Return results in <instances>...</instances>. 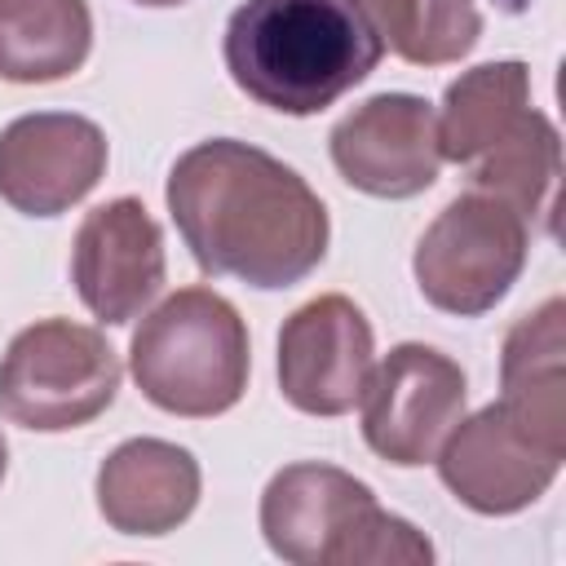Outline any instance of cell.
<instances>
[{
    "instance_id": "1",
    "label": "cell",
    "mask_w": 566,
    "mask_h": 566,
    "mask_svg": "<svg viewBox=\"0 0 566 566\" xmlns=\"http://www.w3.org/2000/svg\"><path fill=\"white\" fill-rule=\"evenodd\" d=\"M164 199L208 279L283 292L305 283L327 256V203L292 164L252 142L208 137L190 146L168 168Z\"/></svg>"
},
{
    "instance_id": "2",
    "label": "cell",
    "mask_w": 566,
    "mask_h": 566,
    "mask_svg": "<svg viewBox=\"0 0 566 566\" xmlns=\"http://www.w3.org/2000/svg\"><path fill=\"white\" fill-rule=\"evenodd\" d=\"M243 97L279 115H318L358 88L385 40L358 0H243L221 40Z\"/></svg>"
},
{
    "instance_id": "3",
    "label": "cell",
    "mask_w": 566,
    "mask_h": 566,
    "mask_svg": "<svg viewBox=\"0 0 566 566\" xmlns=\"http://www.w3.org/2000/svg\"><path fill=\"white\" fill-rule=\"evenodd\" d=\"M261 535L292 566H429L433 544L376 491L323 460L283 464L261 491Z\"/></svg>"
},
{
    "instance_id": "4",
    "label": "cell",
    "mask_w": 566,
    "mask_h": 566,
    "mask_svg": "<svg viewBox=\"0 0 566 566\" xmlns=\"http://www.w3.org/2000/svg\"><path fill=\"white\" fill-rule=\"evenodd\" d=\"M128 371L146 402L181 420H212L248 394L252 345L243 314L212 287H177L128 340Z\"/></svg>"
},
{
    "instance_id": "5",
    "label": "cell",
    "mask_w": 566,
    "mask_h": 566,
    "mask_svg": "<svg viewBox=\"0 0 566 566\" xmlns=\"http://www.w3.org/2000/svg\"><path fill=\"white\" fill-rule=\"evenodd\" d=\"M119 380V354L97 327L40 318L0 358V416L31 433H66L97 420L115 402Z\"/></svg>"
},
{
    "instance_id": "6",
    "label": "cell",
    "mask_w": 566,
    "mask_h": 566,
    "mask_svg": "<svg viewBox=\"0 0 566 566\" xmlns=\"http://www.w3.org/2000/svg\"><path fill=\"white\" fill-rule=\"evenodd\" d=\"M433 464L442 486L464 509L482 517H513L557 482L566 464V424L500 398L473 416H460Z\"/></svg>"
},
{
    "instance_id": "7",
    "label": "cell",
    "mask_w": 566,
    "mask_h": 566,
    "mask_svg": "<svg viewBox=\"0 0 566 566\" xmlns=\"http://www.w3.org/2000/svg\"><path fill=\"white\" fill-rule=\"evenodd\" d=\"M531 230L495 195H455L420 234L411 274L420 296L451 318L491 314L526 270Z\"/></svg>"
},
{
    "instance_id": "8",
    "label": "cell",
    "mask_w": 566,
    "mask_h": 566,
    "mask_svg": "<svg viewBox=\"0 0 566 566\" xmlns=\"http://www.w3.org/2000/svg\"><path fill=\"white\" fill-rule=\"evenodd\" d=\"M464 367L424 340H402L371 367L367 389L358 398L363 442L385 464L420 469L438 455L442 438L464 416Z\"/></svg>"
},
{
    "instance_id": "9",
    "label": "cell",
    "mask_w": 566,
    "mask_h": 566,
    "mask_svg": "<svg viewBox=\"0 0 566 566\" xmlns=\"http://www.w3.org/2000/svg\"><path fill=\"white\" fill-rule=\"evenodd\" d=\"M376 367V336L345 292L296 305L279 327V394L305 416H345L358 407Z\"/></svg>"
},
{
    "instance_id": "10",
    "label": "cell",
    "mask_w": 566,
    "mask_h": 566,
    "mask_svg": "<svg viewBox=\"0 0 566 566\" xmlns=\"http://www.w3.org/2000/svg\"><path fill=\"white\" fill-rule=\"evenodd\" d=\"M345 186L371 199H416L438 181V111L420 93H376L336 119L327 137Z\"/></svg>"
},
{
    "instance_id": "11",
    "label": "cell",
    "mask_w": 566,
    "mask_h": 566,
    "mask_svg": "<svg viewBox=\"0 0 566 566\" xmlns=\"http://www.w3.org/2000/svg\"><path fill=\"white\" fill-rule=\"evenodd\" d=\"M106 133L75 111H31L0 128V199L22 217H62L106 177Z\"/></svg>"
},
{
    "instance_id": "12",
    "label": "cell",
    "mask_w": 566,
    "mask_h": 566,
    "mask_svg": "<svg viewBox=\"0 0 566 566\" xmlns=\"http://www.w3.org/2000/svg\"><path fill=\"white\" fill-rule=\"evenodd\" d=\"M164 274V230L142 199L119 195L84 212L71 243V283L97 323H133L159 296Z\"/></svg>"
},
{
    "instance_id": "13",
    "label": "cell",
    "mask_w": 566,
    "mask_h": 566,
    "mask_svg": "<svg viewBox=\"0 0 566 566\" xmlns=\"http://www.w3.org/2000/svg\"><path fill=\"white\" fill-rule=\"evenodd\" d=\"M203 491L199 460L168 438H128L97 464V513L119 535L159 539L177 531Z\"/></svg>"
},
{
    "instance_id": "14",
    "label": "cell",
    "mask_w": 566,
    "mask_h": 566,
    "mask_svg": "<svg viewBox=\"0 0 566 566\" xmlns=\"http://www.w3.org/2000/svg\"><path fill=\"white\" fill-rule=\"evenodd\" d=\"M88 0H0V80L57 84L88 62Z\"/></svg>"
},
{
    "instance_id": "15",
    "label": "cell",
    "mask_w": 566,
    "mask_h": 566,
    "mask_svg": "<svg viewBox=\"0 0 566 566\" xmlns=\"http://www.w3.org/2000/svg\"><path fill=\"white\" fill-rule=\"evenodd\" d=\"M531 106V71L517 57L469 66L460 80L447 84L438 111V150L442 159L469 168L486 155Z\"/></svg>"
},
{
    "instance_id": "16",
    "label": "cell",
    "mask_w": 566,
    "mask_h": 566,
    "mask_svg": "<svg viewBox=\"0 0 566 566\" xmlns=\"http://www.w3.org/2000/svg\"><path fill=\"white\" fill-rule=\"evenodd\" d=\"M557 177H562V137H557V124L535 106H526L522 119L486 155L469 164L473 190L495 195L522 221L544 217V226L553 217Z\"/></svg>"
},
{
    "instance_id": "17",
    "label": "cell",
    "mask_w": 566,
    "mask_h": 566,
    "mask_svg": "<svg viewBox=\"0 0 566 566\" xmlns=\"http://www.w3.org/2000/svg\"><path fill=\"white\" fill-rule=\"evenodd\" d=\"M500 389L522 411L566 424V301L548 296L522 314L500 349Z\"/></svg>"
},
{
    "instance_id": "18",
    "label": "cell",
    "mask_w": 566,
    "mask_h": 566,
    "mask_svg": "<svg viewBox=\"0 0 566 566\" xmlns=\"http://www.w3.org/2000/svg\"><path fill=\"white\" fill-rule=\"evenodd\" d=\"M478 40H482L478 0H416L398 57L411 66H447L469 57Z\"/></svg>"
},
{
    "instance_id": "19",
    "label": "cell",
    "mask_w": 566,
    "mask_h": 566,
    "mask_svg": "<svg viewBox=\"0 0 566 566\" xmlns=\"http://www.w3.org/2000/svg\"><path fill=\"white\" fill-rule=\"evenodd\" d=\"M358 4H363L367 18L376 22V31H380V40H385V53H398L402 40H407L416 0H358Z\"/></svg>"
},
{
    "instance_id": "20",
    "label": "cell",
    "mask_w": 566,
    "mask_h": 566,
    "mask_svg": "<svg viewBox=\"0 0 566 566\" xmlns=\"http://www.w3.org/2000/svg\"><path fill=\"white\" fill-rule=\"evenodd\" d=\"M133 4H142V9H177L186 0H133Z\"/></svg>"
},
{
    "instance_id": "21",
    "label": "cell",
    "mask_w": 566,
    "mask_h": 566,
    "mask_svg": "<svg viewBox=\"0 0 566 566\" xmlns=\"http://www.w3.org/2000/svg\"><path fill=\"white\" fill-rule=\"evenodd\" d=\"M4 473H9V442H4V433H0V482H4Z\"/></svg>"
}]
</instances>
